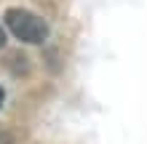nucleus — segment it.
Here are the masks:
<instances>
[{
  "label": "nucleus",
  "instance_id": "obj_1",
  "mask_svg": "<svg viewBox=\"0 0 147 144\" xmlns=\"http://www.w3.org/2000/svg\"><path fill=\"white\" fill-rule=\"evenodd\" d=\"M5 27L22 43L38 46V43H43L48 38V24L40 16H35L32 11H24V8H8L5 11Z\"/></svg>",
  "mask_w": 147,
  "mask_h": 144
},
{
  "label": "nucleus",
  "instance_id": "obj_2",
  "mask_svg": "<svg viewBox=\"0 0 147 144\" xmlns=\"http://www.w3.org/2000/svg\"><path fill=\"white\" fill-rule=\"evenodd\" d=\"M3 46H5V32L0 29V48H3Z\"/></svg>",
  "mask_w": 147,
  "mask_h": 144
},
{
  "label": "nucleus",
  "instance_id": "obj_3",
  "mask_svg": "<svg viewBox=\"0 0 147 144\" xmlns=\"http://www.w3.org/2000/svg\"><path fill=\"white\" fill-rule=\"evenodd\" d=\"M3 96H5V94H3V88H0V107H3Z\"/></svg>",
  "mask_w": 147,
  "mask_h": 144
}]
</instances>
